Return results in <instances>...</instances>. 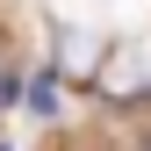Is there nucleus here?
<instances>
[{"label":"nucleus","instance_id":"nucleus-1","mask_svg":"<svg viewBox=\"0 0 151 151\" xmlns=\"http://www.w3.org/2000/svg\"><path fill=\"white\" fill-rule=\"evenodd\" d=\"M29 101L50 115V108H58V79H50V72H43V79H29Z\"/></svg>","mask_w":151,"mask_h":151},{"label":"nucleus","instance_id":"nucleus-2","mask_svg":"<svg viewBox=\"0 0 151 151\" xmlns=\"http://www.w3.org/2000/svg\"><path fill=\"white\" fill-rule=\"evenodd\" d=\"M14 101V72H0V108H7Z\"/></svg>","mask_w":151,"mask_h":151}]
</instances>
